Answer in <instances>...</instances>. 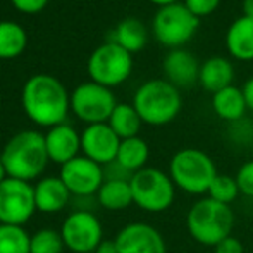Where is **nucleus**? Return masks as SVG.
Returning <instances> with one entry per match:
<instances>
[{
  "mask_svg": "<svg viewBox=\"0 0 253 253\" xmlns=\"http://www.w3.org/2000/svg\"><path fill=\"white\" fill-rule=\"evenodd\" d=\"M24 114L37 126L53 127L66 123L71 110V95L50 74H35L24 83L21 95Z\"/></svg>",
  "mask_w": 253,
  "mask_h": 253,
  "instance_id": "f257e3e1",
  "label": "nucleus"
},
{
  "mask_svg": "<svg viewBox=\"0 0 253 253\" xmlns=\"http://www.w3.org/2000/svg\"><path fill=\"white\" fill-rule=\"evenodd\" d=\"M0 159L9 177L26 183L38 181L50 162L45 147V134L35 129L19 131L5 143Z\"/></svg>",
  "mask_w": 253,
  "mask_h": 253,
  "instance_id": "f03ea898",
  "label": "nucleus"
},
{
  "mask_svg": "<svg viewBox=\"0 0 253 253\" xmlns=\"http://www.w3.org/2000/svg\"><path fill=\"white\" fill-rule=\"evenodd\" d=\"M234 220L236 217L231 205L202 197L188 209L186 229L198 245L213 248L224 238L233 234Z\"/></svg>",
  "mask_w": 253,
  "mask_h": 253,
  "instance_id": "7ed1b4c3",
  "label": "nucleus"
},
{
  "mask_svg": "<svg viewBox=\"0 0 253 253\" xmlns=\"http://www.w3.org/2000/svg\"><path fill=\"white\" fill-rule=\"evenodd\" d=\"M167 174L179 191L191 197H202L209 193L210 184L219 172L209 153L190 147L181 148L170 157Z\"/></svg>",
  "mask_w": 253,
  "mask_h": 253,
  "instance_id": "20e7f679",
  "label": "nucleus"
},
{
  "mask_svg": "<svg viewBox=\"0 0 253 253\" xmlns=\"http://www.w3.org/2000/svg\"><path fill=\"white\" fill-rule=\"evenodd\" d=\"M133 105L143 124L166 126L172 123L183 109L181 90L167 80L145 81L133 97Z\"/></svg>",
  "mask_w": 253,
  "mask_h": 253,
  "instance_id": "39448f33",
  "label": "nucleus"
},
{
  "mask_svg": "<svg viewBox=\"0 0 253 253\" xmlns=\"http://www.w3.org/2000/svg\"><path fill=\"white\" fill-rule=\"evenodd\" d=\"M133 203L148 213H162L176 202V191L170 176L157 167H145L133 174L129 181Z\"/></svg>",
  "mask_w": 253,
  "mask_h": 253,
  "instance_id": "423d86ee",
  "label": "nucleus"
},
{
  "mask_svg": "<svg viewBox=\"0 0 253 253\" xmlns=\"http://www.w3.org/2000/svg\"><path fill=\"white\" fill-rule=\"evenodd\" d=\"M200 19L186 9L183 2L159 7L152 21V31L160 45L170 48H181L193 38Z\"/></svg>",
  "mask_w": 253,
  "mask_h": 253,
  "instance_id": "0eeeda50",
  "label": "nucleus"
},
{
  "mask_svg": "<svg viewBox=\"0 0 253 253\" xmlns=\"http://www.w3.org/2000/svg\"><path fill=\"white\" fill-rule=\"evenodd\" d=\"M86 67L91 81L107 88L119 86L131 76L133 53L109 40L91 52Z\"/></svg>",
  "mask_w": 253,
  "mask_h": 253,
  "instance_id": "6e6552de",
  "label": "nucleus"
},
{
  "mask_svg": "<svg viewBox=\"0 0 253 253\" xmlns=\"http://www.w3.org/2000/svg\"><path fill=\"white\" fill-rule=\"evenodd\" d=\"M117 102L112 90L95 81H86L76 86L71 93V110L78 119L88 124L107 123Z\"/></svg>",
  "mask_w": 253,
  "mask_h": 253,
  "instance_id": "1a4fd4ad",
  "label": "nucleus"
},
{
  "mask_svg": "<svg viewBox=\"0 0 253 253\" xmlns=\"http://www.w3.org/2000/svg\"><path fill=\"white\" fill-rule=\"evenodd\" d=\"M60 234L66 250L73 253H95L103 240V227L93 212L76 210L66 217Z\"/></svg>",
  "mask_w": 253,
  "mask_h": 253,
  "instance_id": "9d476101",
  "label": "nucleus"
},
{
  "mask_svg": "<svg viewBox=\"0 0 253 253\" xmlns=\"http://www.w3.org/2000/svg\"><path fill=\"white\" fill-rule=\"evenodd\" d=\"M37 212L33 184L7 177L0 183V224L24 226Z\"/></svg>",
  "mask_w": 253,
  "mask_h": 253,
  "instance_id": "9b49d317",
  "label": "nucleus"
},
{
  "mask_svg": "<svg viewBox=\"0 0 253 253\" xmlns=\"http://www.w3.org/2000/svg\"><path fill=\"white\" fill-rule=\"evenodd\" d=\"M59 177L74 197H93L105 181V170L103 166L88 157L78 155L76 159L60 166Z\"/></svg>",
  "mask_w": 253,
  "mask_h": 253,
  "instance_id": "f8f14e48",
  "label": "nucleus"
},
{
  "mask_svg": "<svg viewBox=\"0 0 253 253\" xmlns=\"http://www.w3.org/2000/svg\"><path fill=\"white\" fill-rule=\"evenodd\" d=\"M119 253H167L166 238L148 222H129L116 234Z\"/></svg>",
  "mask_w": 253,
  "mask_h": 253,
  "instance_id": "ddd939ff",
  "label": "nucleus"
},
{
  "mask_svg": "<svg viewBox=\"0 0 253 253\" xmlns=\"http://www.w3.org/2000/svg\"><path fill=\"white\" fill-rule=\"evenodd\" d=\"M121 138L107 123L88 124L81 133V155L100 166H109L116 160Z\"/></svg>",
  "mask_w": 253,
  "mask_h": 253,
  "instance_id": "4468645a",
  "label": "nucleus"
},
{
  "mask_svg": "<svg viewBox=\"0 0 253 253\" xmlns=\"http://www.w3.org/2000/svg\"><path fill=\"white\" fill-rule=\"evenodd\" d=\"M200 66L197 57L184 48H174L164 57L162 69L164 80H167L176 88H191L195 83H198L200 76Z\"/></svg>",
  "mask_w": 253,
  "mask_h": 253,
  "instance_id": "2eb2a0df",
  "label": "nucleus"
},
{
  "mask_svg": "<svg viewBox=\"0 0 253 253\" xmlns=\"http://www.w3.org/2000/svg\"><path fill=\"white\" fill-rule=\"evenodd\" d=\"M45 147L50 162L64 166L81 152V134L73 126L62 123L45 133Z\"/></svg>",
  "mask_w": 253,
  "mask_h": 253,
  "instance_id": "dca6fc26",
  "label": "nucleus"
},
{
  "mask_svg": "<svg viewBox=\"0 0 253 253\" xmlns=\"http://www.w3.org/2000/svg\"><path fill=\"white\" fill-rule=\"evenodd\" d=\"M35 205L37 212L42 213H59L67 207L71 200V191L59 176L40 177L33 184Z\"/></svg>",
  "mask_w": 253,
  "mask_h": 253,
  "instance_id": "f3484780",
  "label": "nucleus"
},
{
  "mask_svg": "<svg viewBox=\"0 0 253 253\" xmlns=\"http://www.w3.org/2000/svg\"><path fill=\"white\" fill-rule=\"evenodd\" d=\"M234 80V67L231 60L224 57H210L200 66L198 83L209 93H217L224 88L231 86Z\"/></svg>",
  "mask_w": 253,
  "mask_h": 253,
  "instance_id": "a211bd4d",
  "label": "nucleus"
},
{
  "mask_svg": "<svg viewBox=\"0 0 253 253\" xmlns=\"http://www.w3.org/2000/svg\"><path fill=\"white\" fill-rule=\"evenodd\" d=\"M226 48L234 59L253 60V19L241 16L231 23L226 33Z\"/></svg>",
  "mask_w": 253,
  "mask_h": 253,
  "instance_id": "6ab92c4d",
  "label": "nucleus"
},
{
  "mask_svg": "<svg viewBox=\"0 0 253 253\" xmlns=\"http://www.w3.org/2000/svg\"><path fill=\"white\" fill-rule=\"evenodd\" d=\"M212 109L219 119L233 124L245 117L247 112V102H245L243 90L234 84L224 88L212 95Z\"/></svg>",
  "mask_w": 253,
  "mask_h": 253,
  "instance_id": "aec40b11",
  "label": "nucleus"
},
{
  "mask_svg": "<svg viewBox=\"0 0 253 253\" xmlns=\"http://www.w3.org/2000/svg\"><path fill=\"white\" fill-rule=\"evenodd\" d=\"M95 197L100 207L112 212H119L133 205V191L129 181L126 179H105Z\"/></svg>",
  "mask_w": 253,
  "mask_h": 253,
  "instance_id": "412c9836",
  "label": "nucleus"
},
{
  "mask_svg": "<svg viewBox=\"0 0 253 253\" xmlns=\"http://www.w3.org/2000/svg\"><path fill=\"white\" fill-rule=\"evenodd\" d=\"M148 33L145 24L136 17H126L116 26L110 42L121 45L129 53H136L147 45Z\"/></svg>",
  "mask_w": 253,
  "mask_h": 253,
  "instance_id": "4be33fe9",
  "label": "nucleus"
},
{
  "mask_svg": "<svg viewBox=\"0 0 253 253\" xmlns=\"http://www.w3.org/2000/svg\"><path fill=\"white\" fill-rule=\"evenodd\" d=\"M148 159H150V147L143 138L134 136L127 138V140H121L116 162L123 166L127 172L134 174L145 169Z\"/></svg>",
  "mask_w": 253,
  "mask_h": 253,
  "instance_id": "5701e85b",
  "label": "nucleus"
},
{
  "mask_svg": "<svg viewBox=\"0 0 253 253\" xmlns=\"http://www.w3.org/2000/svg\"><path fill=\"white\" fill-rule=\"evenodd\" d=\"M107 124L112 127L114 133L121 140H127V138H134L140 134L143 121H141L140 114L136 112L133 103H117Z\"/></svg>",
  "mask_w": 253,
  "mask_h": 253,
  "instance_id": "b1692460",
  "label": "nucleus"
},
{
  "mask_svg": "<svg viewBox=\"0 0 253 253\" xmlns=\"http://www.w3.org/2000/svg\"><path fill=\"white\" fill-rule=\"evenodd\" d=\"M28 45V35L14 21H0V59H16Z\"/></svg>",
  "mask_w": 253,
  "mask_h": 253,
  "instance_id": "393cba45",
  "label": "nucleus"
},
{
  "mask_svg": "<svg viewBox=\"0 0 253 253\" xmlns=\"http://www.w3.org/2000/svg\"><path fill=\"white\" fill-rule=\"evenodd\" d=\"M30 240L24 226L0 224V253H30Z\"/></svg>",
  "mask_w": 253,
  "mask_h": 253,
  "instance_id": "a878e982",
  "label": "nucleus"
},
{
  "mask_svg": "<svg viewBox=\"0 0 253 253\" xmlns=\"http://www.w3.org/2000/svg\"><path fill=\"white\" fill-rule=\"evenodd\" d=\"M64 250H66V245L60 231L45 227L31 234L30 253H64Z\"/></svg>",
  "mask_w": 253,
  "mask_h": 253,
  "instance_id": "bb28decb",
  "label": "nucleus"
},
{
  "mask_svg": "<svg viewBox=\"0 0 253 253\" xmlns=\"http://www.w3.org/2000/svg\"><path fill=\"white\" fill-rule=\"evenodd\" d=\"M240 195L241 193L240 188H238L236 177L227 176V174H217L215 179L210 184L207 197L219 203H224V205H231L233 202L238 200Z\"/></svg>",
  "mask_w": 253,
  "mask_h": 253,
  "instance_id": "cd10ccee",
  "label": "nucleus"
},
{
  "mask_svg": "<svg viewBox=\"0 0 253 253\" xmlns=\"http://www.w3.org/2000/svg\"><path fill=\"white\" fill-rule=\"evenodd\" d=\"M234 177H236L240 193L243 195V197L253 198V159L241 164Z\"/></svg>",
  "mask_w": 253,
  "mask_h": 253,
  "instance_id": "c85d7f7f",
  "label": "nucleus"
},
{
  "mask_svg": "<svg viewBox=\"0 0 253 253\" xmlns=\"http://www.w3.org/2000/svg\"><path fill=\"white\" fill-rule=\"evenodd\" d=\"M231 140L238 145H250L253 143V124L247 123L245 119L231 124Z\"/></svg>",
  "mask_w": 253,
  "mask_h": 253,
  "instance_id": "c756f323",
  "label": "nucleus"
},
{
  "mask_svg": "<svg viewBox=\"0 0 253 253\" xmlns=\"http://www.w3.org/2000/svg\"><path fill=\"white\" fill-rule=\"evenodd\" d=\"M183 3L195 17L200 19V17L215 12L217 7L220 5V0H183Z\"/></svg>",
  "mask_w": 253,
  "mask_h": 253,
  "instance_id": "7c9ffc66",
  "label": "nucleus"
},
{
  "mask_svg": "<svg viewBox=\"0 0 253 253\" xmlns=\"http://www.w3.org/2000/svg\"><path fill=\"white\" fill-rule=\"evenodd\" d=\"M12 5L16 7L19 12L24 14H38L47 7L48 0H10Z\"/></svg>",
  "mask_w": 253,
  "mask_h": 253,
  "instance_id": "2f4dec72",
  "label": "nucleus"
},
{
  "mask_svg": "<svg viewBox=\"0 0 253 253\" xmlns=\"http://www.w3.org/2000/svg\"><path fill=\"white\" fill-rule=\"evenodd\" d=\"M213 253H245V247L236 236L231 234L213 247Z\"/></svg>",
  "mask_w": 253,
  "mask_h": 253,
  "instance_id": "473e14b6",
  "label": "nucleus"
},
{
  "mask_svg": "<svg viewBox=\"0 0 253 253\" xmlns=\"http://www.w3.org/2000/svg\"><path fill=\"white\" fill-rule=\"evenodd\" d=\"M241 90H243V95H245L247 109L253 112V78H250V80L243 84V88H241Z\"/></svg>",
  "mask_w": 253,
  "mask_h": 253,
  "instance_id": "72a5a7b5",
  "label": "nucleus"
},
{
  "mask_svg": "<svg viewBox=\"0 0 253 253\" xmlns=\"http://www.w3.org/2000/svg\"><path fill=\"white\" fill-rule=\"evenodd\" d=\"M95 253H119L117 252V245H116V240H105L103 238L102 243L97 247Z\"/></svg>",
  "mask_w": 253,
  "mask_h": 253,
  "instance_id": "f704fd0d",
  "label": "nucleus"
},
{
  "mask_svg": "<svg viewBox=\"0 0 253 253\" xmlns=\"http://www.w3.org/2000/svg\"><path fill=\"white\" fill-rule=\"evenodd\" d=\"M243 16L253 19V0H243Z\"/></svg>",
  "mask_w": 253,
  "mask_h": 253,
  "instance_id": "c9c22d12",
  "label": "nucleus"
},
{
  "mask_svg": "<svg viewBox=\"0 0 253 253\" xmlns=\"http://www.w3.org/2000/svg\"><path fill=\"white\" fill-rule=\"evenodd\" d=\"M148 2L155 3L157 7H166V5H170V3H177L179 0H148Z\"/></svg>",
  "mask_w": 253,
  "mask_h": 253,
  "instance_id": "e433bc0d",
  "label": "nucleus"
},
{
  "mask_svg": "<svg viewBox=\"0 0 253 253\" xmlns=\"http://www.w3.org/2000/svg\"><path fill=\"white\" fill-rule=\"evenodd\" d=\"M7 177H9V176H7V170H5V167H3L2 159H0V183H3Z\"/></svg>",
  "mask_w": 253,
  "mask_h": 253,
  "instance_id": "4c0bfd02",
  "label": "nucleus"
}]
</instances>
